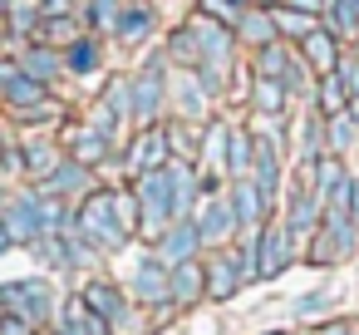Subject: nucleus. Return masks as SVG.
<instances>
[{
    "mask_svg": "<svg viewBox=\"0 0 359 335\" xmlns=\"http://www.w3.org/2000/svg\"><path fill=\"white\" fill-rule=\"evenodd\" d=\"M74 227H79V237L94 247V251H118V247H128V227H123V217H118V188H99V192H84V202H79V212H74Z\"/></svg>",
    "mask_w": 359,
    "mask_h": 335,
    "instance_id": "1",
    "label": "nucleus"
},
{
    "mask_svg": "<svg viewBox=\"0 0 359 335\" xmlns=\"http://www.w3.org/2000/svg\"><path fill=\"white\" fill-rule=\"evenodd\" d=\"M133 197H138V227L158 242L172 222H177V192H172V173L168 168H153V173H138L133 183Z\"/></svg>",
    "mask_w": 359,
    "mask_h": 335,
    "instance_id": "2",
    "label": "nucleus"
},
{
    "mask_svg": "<svg viewBox=\"0 0 359 335\" xmlns=\"http://www.w3.org/2000/svg\"><path fill=\"white\" fill-rule=\"evenodd\" d=\"M0 310H11V315H20V320H30V325H50V320H55V291H50V281H40V276L6 281V286H0Z\"/></svg>",
    "mask_w": 359,
    "mask_h": 335,
    "instance_id": "3",
    "label": "nucleus"
},
{
    "mask_svg": "<svg viewBox=\"0 0 359 335\" xmlns=\"http://www.w3.org/2000/svg\"><path fill=\"white\" fill-rule=\"evenodd\" d=\"M0 227L11 232V242H40L45 232H50V222H45V202H40V192H25V197H11L6 202V212H0Z\"/></svg>",
    "mask_w": 359,
    "mask_h": 335,
    "instance_id": "4",
    "label": "nucleus"
},
{
    "mask_svg": "<svg viewBox=\"0 0 359 335\" xmlns=\"http://www.w3.org/2000/svg\"><path fill=\"white\" fill-rule=\"evenodd\" d=\"M320 217H325V202L315 197V188L310 183H300L295 192H290V207H285V232H290V242H305V237H315V227H320Z\"/></svg>",
    "mask_w": 359,
    "mask_h": 335,
    "instance_id": "5",
    "label": "nucleus"
},
{
    "mask_svg": "<svg viewBox=\"0 0 359 335\" xmlns=\"http://www.w3.org/2000/svg\"><path fill=\"white\" fill-rule=\"evenodd\" d=\"M290 251H295V242H290L285 222H266L261 237H256V271L261 276H280L290 266Z\"/></svg>",
    "mask_w": 359,
    "mask_h": 335,
    "instance_id": "6",
    "label": "nucleus"
},
{
    "mask_svg": "<svg viewBox=\"0 0 359 335\" xmlns=\"http://www.w3.org/2000/svg\"><path fill=\"white\" fill-rule=\"evenodd\" d=\"M128 99H133V119H138L143 129H153V119H158V109H163V99H168L163 70H143V74L128 84Z\"/></svg>",
    "mask_w": 359,
    "mask_h": 335,
    "instance_id": "7",
    "label": "nucleus"
},
{
    "mask_svg": "<svg viewBox=\"0 0 359 335\" xmlns=\"http://www.w3.org/2000/svg\"><path fill=\"white\" fill-rule=\"evenodd\" d=\"M153 247H158V261H168V266H172V261H192V256H197V247H202V232H197V222H192V217H177V222H172Z\"/></svg>",
    "mask_w": 359,
    "mask_h": 335,
    "instance_id": "8",
    "label": "nucleus"
},
{
    "mask_svg": "<svg viewBox=\"0 0 359 335\" xmlns=\"http://www.w3.org/2000/svg\"><path fill=\"white\" fill-rule=\"evenodd\" d=\"M207 301V286H202V261H172L168 266V306H197Z\"/></svg>",
    "mask_w": 359,
    "mask_h": 335,
    "instance_id": "9",
    "label": "nucleus"
},
{
    "mask_svg": "<svg viewBox=\"0 0 359 335\" xmlns=\"http://www.w3.org/2000/svg\"><path fill=\"white\" fill-rule=\"evenodd\" d=\"M168 133L163 129H143L133 143H128V168L133 173H153V168H168Z\"/></svg>",
    "mask_w": 359,
    "mask_h": 335,
    "instance_id": "10",
    "label": "nucleus"
},
{
    "mask_svg": "<svg viewBox=\"0 0 359 335\" xmlns=\"http://www.w3.org/2000/svg\"><path fill=\"white\" fill-rule=\"evenodd\" d=\"M251 138H256V133H251ZM251 183H256L261 202L271 207V202H276V188H280V148H276V143H261V138H256V158H251Z\"/></svg>",
    "mask_w": 359,
    "mask_h": 335,
    "instance_id": "11",
    "label": "nucleus"
},
{
    "mask_svg": "<svg viewBox=\"0 0 359 335\" xmlns=\"http://www.w3.org/2000/svg\"><path fill=\"white\" fill-rule=\"evenodd\" d=\"M192 222H197L202 242H212V247H217V242H231V237L241 232L236 217H231V202H226V197H207V207H202Z\"/></svg>",
    "mask_w": 359,
    "mask_h": 335,
    "instance_id": "12",
    "label": "nucleus"
},
{
    "mask_svg": "<svg viewBox=\"0 0 359 335\" xmlns=\"http://www.w3.org/2000/svg\"><path fill=\"white\" fill-rule=\"evenodd\" d=\"M79 301L89 306V315H99L104 325H118L123 320V310H128V301H123V291L114 286V281H89L84 291H79Z\"/></svg>",
    "mask_w": 359,
    "mask_h": 335,
    "instance_id": "13",
    "label": "nucleus"
},
{
    "mask_svg": "<svg viewBox=\"0 0 359 335\" xmlns=\"http://www.w3.org/2000/svg\"><path fill=\"white\" fill-rule=\"evenodd\" d=\"M133 296H138L143 306L168 301V261H158V251H153L148 261H138V266H133Z\"/></svg>",
    "mask_w": 359,
    "mask_h": 335,
    "instance_id": "14",
    "label": "nucleus"
},
{
    "mask_svg": "<svg viewBox=\"0 0 359 335\" xmlns=\"http://www.w3.org/2000/svg\"><path fill=\"white\" fill-rule=\"evenodd\" d=\"M226 202H231L236 227H256V222L266 217V202H261V192H256V183H251V178H236V183H231V192H226Z\"/></svg>",
    "mask_w": 359,
    "mask_h": 335,
    "instance_id": "15",
    "label": "nucleus"
},
{
    "mask_svg": "<svg viewBox=\"0 0 359 335\" xmlns=\"http://www.w3.org/2000/svg\"><path fill=\"white\" fill-rule=\"evenodd\" d=\"M202 286H207V301H226L231 291H241V281H236V271H231V256H226V251H217V256H207V261H202Z\"/></svg>",
    "mask_w": 359,
    "mask_h": 335,
    "instance_id": "16",
    "label": "nucleus"
},
{
    "mask_svg": "<svg viewBox=\"0 0 359 335\" xmlns=\"http://www.w3.org/2000/svg\"><path fill=\"white\" fill-rule=\"evenodd\" d=\"M300 50H305V65H310L315 74H334V70H339V50H334V35H330L325 25H320L315 35H305Z\"/></svg>",
    "mask_w": 359,
    "mask_h": 335,
    "instance_id": "17",
    "label": "nucleus"
},
{
    "mask_svg": "<svg viewBox=\"0 0 359 335\" xmlns=\"http://www.w3.org/2000/svg\"><path fill=\"white\" fill-rule=\"evenodd\" d=\"M84 188H89V168H84V163H74V158H69V163H60V168L40 183V192H45V197H69V192H84Z\"/></svg>",
    "mask_w": 359,
    "mask_h": 335,
    "instance_id": "18",
    "label": "nucleus"
},
{
    "mask_svg": "<svg viewBox=\"0 0 359 335\" xmlns=\"http://www.w3.org/2000/svg\"><path fill=\"white\" fill-rule=\"evenodd\" d=\"M69 153H74V163L94 168V163L109 158V138H104L99 129H74V133H69Z\"/></svg>",
    "mask_w": 359,
    "mask_h": 335,
    "instance_id": "19",
    "label": "nucleus"
},
{
    "mask_svg": "<svg viewBox=\"0 0 359 335\" xmlns=\"http://www.w3.org/2000/svg\"><path fill=\"white\" fill-rule=\"evenodd\" d=\"M236 35H241V40H251L256 50L276 45V25H271V11H256V6H246V11H241V25H236Z\"/></svg>",
    "mask_w": 359,
    "mask_h": 335,
    "instance_id": "20",
    "label": "nucleus"
},
{
    "mask_svg": "<svg viewBox=\"0 0 359 335\" xmlns=\"http://www.w3.org/2000/svg\"><path fill=\"white\" fill-rule=\"evenodd\" d=\"M251 158H256V138L246 129H231V138H226V173L231 178H251Z\"/></svg>",
    "mask_w": 359,
    "mask_h": 335,
    "instance_id": "21",
    "label": "nucleus"
},
{
    "mask_svg": "<svg viewBox=\"0 0 359 335\" xmlns=\"http://www.w3.org/2000/svg\"><path fill=\"white\" fill-rule=\"evenodd\" d=\"M163 133H168V158H172V163H192V168H197V158H202L197 133H192L187 124H168Z\"/></svg>",
    "mask_w": 359,
    "mask_h": 335,
    "instance_id": "22",
    "label": "nucleus"
},
{
    "mask_svg": "<svg viewBox=\"0 0 359 335\" xmlns=\"http://www.w3.org/2000/svg\"><path fill=\"white\" fill-rule=\"evenodd\" d=\"M285 99H290V94H285L280 79H261V74H256V84H251V104H256V114H266V119L276 114V119H280Z\"/></svg>",
    "mask_w": 359,
    "mask_h": 335,
    "instance_id": "23",
    "label": "nucleus"
},
{
    "mask_svg": "<svg viewBox=\"0 0 359 335\" xmlns=\"http://www.w3.org/2000/svg\"><path fill=\"white\" fill-rule=\"evenodd\" d=\"M271 25H276V35H295V40H305V35H315V30H320V25H315V15L290 11V6H276V11H271Z\"/></svg>",
    "mask_w": 359,
    "mask_h": 335,
    "instance_id": "24",
    "label": "nucleus"
},
{
    "mask_svg": "<svg viewBox=\"0 0 359 335\" xmlns=\"http://www.w3.org/2000/svg\"><path fill=\"white\" fill-rule=\"evenodd\" d=\"M60 70H65V55H55V50H30V55L20 60V74H30V79H40V84H50Z\"/></svg>",
    "mask_w": 359,
    "mask_h": 335,
    "instance_id": "25",
    "label": "nucleus"
},
{
    "mask_svg": "<svg viewBox=\"0 0 359 335\" xmlns=\"http://www.w3.org/2000/svg\"><path fill=\"white\" fill-rule=\"evenodd\" d=\"M30 251H35L45 266H55V271L69 266V242H65V232H45L40 242H30Z\"/></svg>",
    "mask_w": 359,
    "mask_h": 335,
    "instance_id": "26",
    "label": "nucleus"
},
{
    "mask_svg": "<svg viewBox=\"0 0 359 335\" xmlns=\"http://www.w3.org/2000/svg\"><path fill=\"white\" fill-rule=\"evenodd\" d=\"M349 109V94L339 84V74H320V119H334Z\"/></svg>",
    "mask_w": 359,
    "mask_h": 335,
    "instance_id": "27",
    "label": "nucleus"
},
{
    "mask_svg": "<svg viewBox=\"0 0 359 335\" xmlns=\"http://www.w3.org/2000/svg\"><path fill=\"white\" fill-rule=\"evenodd\" d=\"M20 158H25V168H30L40 183H45V178L60 168V153H55L50 143H40V138H35V143H25V153H20Z\"/></svg>",
    "mask_w": 359,
    "mask_h": 335,
    "instance_id": "28",
    "label": "nucleus"
},
{
    "mask_svg": "<svg viewBox=\"0 0 359 335\" xmlns=\"http://www.w3.org/2000/svg\"><path fill=\"white\" fill-rule=\"evenodd\" d=\"M359 30V0H330V35H354Z\"/></svg>",
    "mask_w": 359,
    "mask_h": 335,
    "instance_id": "29",
    "label": "nucleus"
},
{
    "mask_svg": "<svg viewBox=\"0 0 359 335\" xmlns=\"http://www.w3.org/2000/svg\"><path fill=\"white\" fill-rule=\"evenodd\" d=\"M148 25H153V11L148 6H138V11H118V40H143L148 35Z\"/></svg>",
    "mask_w": 359,
    "mask_h": 335,
    "instance_id": "30",
    "label": "nucleus"
},
{
    "mask_svg": "<svg viewBox=\"0 0 359 335\" xmlns=\"http://www.w3.org/2000/svg\"><path fill=\"white\" fill-rule=\"evenodd\" d=\"M99 65V45L94 40H74L69 50H65V70H74V74H89Z\"/></svg>",
    "mask_w": 359,
    "mask_h": 335,
    "instance_id": "31",
    "label": "nucleus"
},
{
    "mask_svg": "<svg viewBox=\"0 0 359 335\" xmlns=\"http://www.w3.org/2000/svg\"><path fill=\"white\" fill-rule=\"evenodd\" d=\"M349 138H354V119H349V114L325 119V148H330V153H344V148H349Z\"/></svg>",
    "mask_w": 359,
    "mask_h": 335,
    "instance_id": "32",
    "label": "nucleus"
},
{
    "mask_svg": "<svg viewBox=\"0 0 359 335\" xmlns=\"http://www.w3.org/2000/svg\"><path fill=\"white\" fill-rule=\"evenodd\" d=\"M202 15L217 20L222 30H236L241 25V6H231V0H202Z\"/></svg>",
    "mask_w": 359,
    "mask_h": 335,
    "instance_id": "33",
    "label": "nucleus"
},
{
    "mask_svg": "<svg viewBox=\"0 0 359 335\" xmlns=\"http://www.w3.org/2000/svg\"><path fill=\"white\" fill-rule=\"evenodd\" d=\"M226 256H231V271H236V281H241V286L261 276V271H256V247H251V242H246V247H236V251H226Z\"/></svg>",
    "mask_w": 359,
    "mask_h": 335,
    "instance_id": "34",
    "label": "nucleus"
},
{
    "mask_svg": "<svg viewBox=\"0 0 359 335\" xmlns=\"http://www.w3.org/2000/svg\"><path fill=\"white\" fill-rule=\"evenodd\" d=\"M40 35H50L55 45H74L79 40V25L65 15V20H40Z\"/></svg>",
    "mask_w": 359,
    "mask_h": 335,
    "instance_id": "35",
    "label": "nucleus"
},
{
    "mask_svg": "<svg viewBox=\"0 0 359 335\" xmlns=\"http://www.w3.org/2000/svg\"><path fill=\"white\" fill-rule=\"evenodd\" d=\"M89 15H94L99 30H114V25H118V6H114V0H94V11H89Z\"/></svg>",
    "mask_w": 359,
    "mask_h": 335,
    "instance_id": "36",
    "label": "nucleus"
},
{
    "mask_svg": "<svg viewBox=\"0 0 359 335\" xmlns=\"http://www.w3.org/2000/svg\"><path fill=\"white\" fill-rule=\"evenodd\" d=\"M334 74H339L344 94H349V104H354V99H359V60H354V65H344V60H339V70H334Z\"/></svg>",
    "mask_w": 359,
    "mask_h": 335,
    "instance_id": "37",
    "label": "nucleus"
},
{
    "mask_svg": "<svg viewBox=\"0 0 359 335\" xmlns=\"http://www.w3.org/2000/svg\"><path fill=\"white\" fill-rule=\"evenodd\" d=\"M0 335H35V325L20 320V315H11V310H0Z\"/></svg>",
    "mask_w": 359,
    "mask_h": 335,
    "instance_id": "38",
    "label": "nucleus"
},
{
    "mask_svg": "<svg viewBox=\"0 0 359 335\" xmlns=\"http://www.w3.org/2000/svg\"><path fill=\"white\" fill-rule=\"evenodd\" d=\"M320 306H325V291H310V296H300V301H295V315H300V320H310Z\"/></svg>",
    "mask_w": 359,
    "mask_h": 335,
    "instance_id": "39",
    "label": "nucleus"
},
{
    "mask_svg": "<svg viewBox=\"0 0 359 335\" xmlns=\"http://www.w3.org/2000/svg\"><path fill=\"white\" fill-rule=\"evenodd\" d=\"M315 335H354V320H325Z\"/></svg>",
    "mask_w": 359,
    "mask_h": 335,
    "instance_id": "40",
    "label": "nucleus"
},
{
    "mask_svg": "<svg viewBox=\"0 0 359 335\" xmlns=\"http://www.w3.org/2000/svg\"><path fill=\"white\" fill-rule=\"evenodd\" d=\"M290 11H305V15H320L325 11V0H285Z\"/></svg>",
    "mask_w": 359,
    "mask_h": 335,
    "instance_id": "41",
    "label": "nucleus"
},
{
    "mask_svg": "<svg viewBox=\"0 0 359 335\" xmlns=\"http://www.w3.org/2000/svg\"><path fill=\"white\" fill-rule=\"evenodd\" d=\"M11 247H15V242H11V232H6V227H0V251H11Z\"/></svg>",
    "mask_w": 359,
    "mask_h": 335,
    "instance_id": "42",
    "label": "nucleus"
},
{
    "mask_svg": "<svg viewBox=\"0 0 359 335\" xmlns=\"http://www.w3.org/2000/svg\"><path fill=\"white\" fill-rule=\"evenodd\" d=\"M344 114H349V119H354V124H359V99H354V104H349V109H344Z\"/></svg>",
    "mask_w": 359,
    "mask_h": 335,
    "instance_id": "43",
    "label": "nucleus"
},
{
    "mask_svg": "<svg viewBox=\"0 0 359 335\" xmlns=\"http://www.w3.org/2000/svg\"><path fill=\"white\" fill-rule=\"evenodd\" d=\"M231 6H241V11H246V6H256V0H231Z\"/></svg>",
    "mask_w": 359,
    "mask_h": 335,
    "instance_id": "44",
    "label": "nucleus"
},
{
    "mask_svg": "<svg viewBox=\"0 0 359 335\" xmlns=\"http://www.w3.org/2000/svg\"><path fill=\"white\" fill-rule=\"evenodd\" d=\"M354 335H359V325H354Z\"/></svg>",
    "mask_w": 359,
    "mask_h": 335,
    "instance_id": "45",
    "label": "nucleus"
},
{
    "mask_svg": "<svg viewBox=\"0 0 359 335\" xmlns=\"http://www.w3.org/2000/svg\"><path fill=\"white\" fill-rule=\"evenodd\" d=\"M6 6H11V0H6Z\"/></svg>",
    "mask_w": 359,
    "mask_h": 335,
    "instance_id": "46",
    "label": "nucleus"
}]
</instances>
